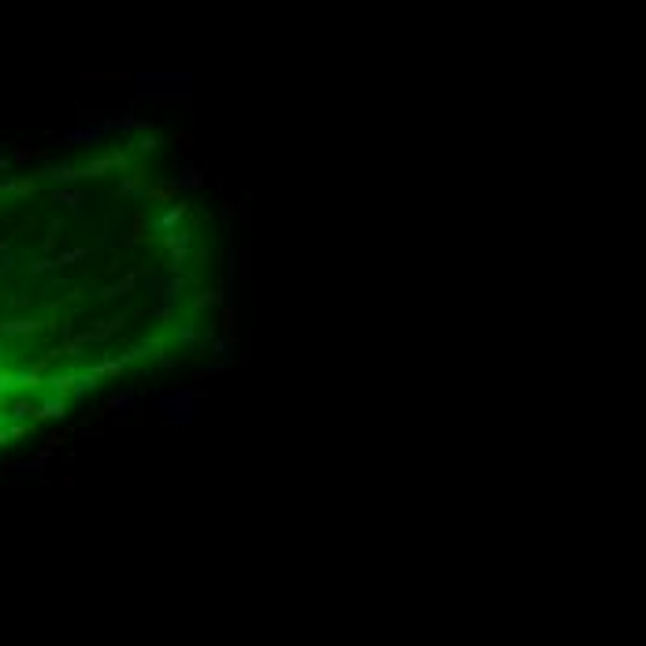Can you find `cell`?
Instances as JSON below:
<instances>
[{
	"label": "cell",
	"mask_w": 646,
	"mask_h": 646,
	"mask_svg": "<svg viewBox=\"0 0 646 646\" xmlns=\"http://www.w3.org/2000/svg\"><path fill=\"white\" fill-rule=\"evenodd\" d=\"M182 212H186V204H175L171 212H164V216H160V219L153 223V227H156V231H175V223L182 219Z\"/></svg>",
	"instance_id": "277c9868"
},
{
	"label": "cell",
	"mask_w": 646,
	"mask_h": 646,
	"mask_svg": "<svg viewBox=\"0 0 646 646\" xmlns=\"http://www.w3.org/2000/svg\"><path fill=\"white\" fill-rule=\"evenodd\" d=\"M190 401H193L190 390H186V394H175V398L168 401V416L179 420V424H190V420H193V405H190Z\"/></svg>",
	"instance_id": "7a4b0ae2"
},
{
	"label": "cell",
	"mask_w": 646,
	"mask_h": 646,
	"mask_svg": "<svg viewBox=\"0 0 646 646\" xmlns=\"http://www.w3.org/2000/svg\"><path fill=\"white\" fill-rule=\"evenodd\" d=\"M201 182H204V175L197 168H182L179 175H171V179H168V186H175V190H197Z\"/></svg>",
	"instance_id": "3957f363"
},
{
	"label": "cell",
	"mask_w": 646,
	"mask_h": 646,
	"mask_svg": "<svg viewBox=\"0 0 646 646\" xmlns=\"http://www.w3.org/2000/svg\"><path fill=\"white\" fill-rule=\"evenodd\" d=\"M134 89L141 93H190L193 75L186 67H149L134 75Z\"/></svg>",
	"instance_id": "6da1fadb"
},
{
	"label": "cell",
	"mask_w": 646,
	"mask_h": 646,
	"mask_svg": "<svg viewBox=\"0 0 646 646\" xmlns=\"http://www.w3.org/2000/svg\"><path fill=\"white\" fill-rule=\"evenodd\" d=\"M134 145H138V149H141V153H153V149H156V145H160V138H141V141H134Z\"/></svg>",
	"instance_id": "52a82bcc"
},
{
	"label": "cell",
	"mask_w": 646,
	"mask_h": 646,
	"mask_svg": "<svg viewBox=\"0 0 646 646\" xmlns=\"http://www.w3.org/2000/svg\"><path fill=\"white\" fill-rule=\"evenodd\" d=\"M216 353H219V364H216V371H219V368H227L231 357H234V338H219V342H216Z\"/></svg>",
	"instance_id": "5b68a950"
},
{
	"label": "cell",
	"mask_w": 646,
	"mask_h": 646,
	"mask_svg": "<svg viewBox=\"0 0 646 646\" xmlns=\"http://www.w3.org/2000/svg\"><path fill=\"white\" fill-rule=\"evenodd\" d=\"M197 338H201V331H197V327H182V331H179V342H182V346H193Z\"/></svg>",
	"instance_id": "8992f818"
}]
</instances>
